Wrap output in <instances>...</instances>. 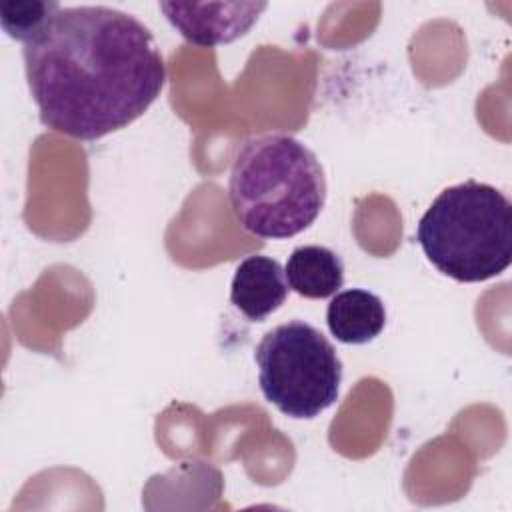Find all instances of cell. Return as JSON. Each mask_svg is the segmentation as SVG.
Wrapping results in <instances>:
<instances>
[{
	"label": "cell",
	"instance_id": "obj_6",
	"mask_svg": "<svg viewBox=\"0 0 512 512\" xmlns=\"http://www.w3.org/2000/svg\"><path fill=\"white\" fill-rule=\"evenodd\" d=\"M286 296L288 282L278 260L264 254H252L236 266L230 286V302L248 320L262 322L284 304Z\"/></svg>",
	"mask_w": 512,
	"mask_h": 512
},
{
	"label": "cell",
	"instance_id": "obj_9",
	"mask_svg": "<svg viewBox=\"0 0 512 512\" xmlns=\"http://www.w3.org/2000/svg\"><path fill=\"white\" fill-rule=\"evenodd\" d=\"M60 8L52 0H2L0 26L10 38L26 44L48 26Z\"/></svg>",
	"mask_w": 512,
	"mask_h": 512
},
{
	"label": "cell",
	"instance_id": "obj_4",
	"mask_svg": "<svg viewBox=\"0 0 512 512\" xmlns=\"http://www.w3.org/2000/svg\"><path fill=\"white\" fill-rule=\"evenodd\" d=\"M264 398L290 418H314L338 400L342 360L332 342L304 320L268 330L254 350Z\"/></svg>",
	"mask_w": 512,
	"mask_h": 512
},
{
	"label": "cell",
	"instance_id": "obj_1",
	"mask_svg": "<svg viewBox=\"0 0 512 512\" xmlns=\"http://www.w3.org/2000/svg\"><path fill=\"white\" fill-rule=\"evenodd\" d=\"M22 58L42 124L76 140L126 128L166 84L148 26L110 6L60 8Z\"/></svg>",
	"mask_w": 512,
	"mask_h": 512
},
{
	"label": "cell",
	"instance_id": "obj_2",
	"mask_svg": "<svg viewBox=\"0 0 512 512\" xmlns=\"http://www.w3.org/2000/svg\"><path fill=\"white\" fill-rule=\"evenodd\" d=\"M228 198L246 232L284 240L306 230L322 212L326 176L316 154L298 138L260 134L236 148Z\"/></svg>",
	"mask_w": 512,
	"mask_h": 512
},
{
	"label": "cell",
	"instance_id": "obj_5",
	"mask_svg": "<svg viewBox=\"0 0 512 512\" xmlns=\"http://www.w3.org/2000/svg\"><path fill=\"white\" fill-rule=\"evenodd\" d=\"M166 20L202 48L228 44L244 36L266 10V2H160Z\"/></svg>",
	"mask_w": 512,
	"mask_h": 512
},
{
	"label": "cell",
	"instance_id": "obj_3",
	"mask_svg": "<svg viewBox=\"0 0 512 512\" xmlns=\"http://www.w3.org/2000/svg\"><path fill=\"white\" fill-rule=\"evenodd\" d=\"M416 240L444 276L484 282L512 262V204L484 182L448 186L418 220Z\"/></svg>",
	"mask_w": 512,
	"mask_h": 512
},
{
	"label": "cell",
	"instance_id": "obj_7",
	"mask_svg": "<svg viewBox=\"0 0 512 512\" xmlns=\"http://www.w3.org/2000/svg\"><path fill=\"white\" fill-rule=\"evenodd\" d=\"M330 334L342 344H366L386 326L382 300L368 290L350 288L336 292L326 308Z\"/></svg>",
	"mask_w": 512,
	"mask_h": 512
},
{
	"label": "cell",
	"instance_id": "obj_8",
	"mask_svg": "<svg viewBox=\"0 0 512 512\" xmlns=\"http://www.w3.org/2000/svg\"><path fill=\"white\" fill-rule=\"evenodd\" d=\"M288 286L312 300L334 296L344 284V264L342 258L318 244H306L292 250L284 266Z\"/></svg>",
	"mask_w": 512,
	"mask_h": 512
}]
</instances>
